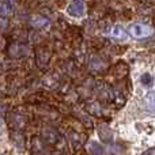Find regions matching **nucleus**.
<instances>
[{
    "instance_id": "nucleus-2",
    "label": "nucleus",
    "mask_w": 155,
    "mask_h": 155,
    "mask_svg": "<svg viewBox=\"0 0 155 155\" xmlns=\"http://www.w3.org/2000/svg\"><path fill=\"white\" fill-rule=\"evenodd\" d=\"M67 14L74 18H80L86 14V4L83 0H72L67 7Z\"/></svg>"
},
{
    "instance_id": "nucleus-3",
    "label": "nucleus",
    "mask_w": 155,
    "mask_h": 155,
    "mask_svg": "<svg viewBox=\"0 0 155 155\" xmlns=\"http://www.w3.org/2000/svg\"><path fill=\"white\" fill-rule=\"evenodd\" d=\"M144 106L148 112H155V91H150L144 95Z\"/></svg>"
},
{
    "instance_id": "nucleus-9",
    "label": "nucleus",
    "mask_w": 155,
    "mask_h": 155,
    "mask_svg": "<svg viewBox=\"0 0 155 155\" xmlns=\"http://www.w3.org/2000/svg\"><path fill=\"white\" fill-rule=\"evenodd\" d=\"M0 131H2V128H0Z\"/></svg>"
},
{
    "instance_id": "nucleus-6",
    "label": "nucleus",
    "mask_w": 155,
    "mask_h": 155,
    "mask_svg": "<svg viewBox=\"0 0 155 155\" xmlns=\"http://www.w3.org/2000/svg\"><path fill=\"white\" fill-rule=\"evenodd\" d=\"M0 12L2 14L12 12V3H11V0H3L0 3Z\"/></svg>"
},
{
    "instance_id": "nucleus-8",
    "label": "nucleus",
    "mask_w": 155,
    "mask_h": 155,
    "mask_svg": "<svg viewBox=\"0 0 155 155\" xmlns=\"http://www.w3.org/2000/svg\"><path fill=\"white\" fill-rule=\"evenodd\" d=\"M8 27V19L5 16H0V30H5Z\"/></svg>"
},
{
    "instance_id": "nucleus-5",
    "label": "nucleus",
    "mask_w": 155,
    "mask_h": 155,
    "mask_svg": "<svg viewBox=\"0 0 155 155\" xmlns=\"http://www.w3.org/2000/svg\"><path fill=\"white\" fill-rule=\"evenodd\" d=\"M140 83H142L144 87H151L154 84V78L150 72H144L140 75Z\"/></svg>"
},
{
    "instance_id": "nucleus-4",
    "label": "nucleus",
    "mask_w": 155,
    "mask_h": 155,
    "mask_svg": "<svg viewBox=\"0 0 155 155\" xmlns=\"http://www.w3.org/2000/svg\"><path fill=\"white\" fill-rule=\"evenodd\" d=\"M30 23H31V26H34V27H45L49 25V19L44 18V16H40V15H35L31 18Z\"/></svg>"
},
{
    "instance_id": "nucleus-7",
    "label": "nucleus",
    "mask_w": 155,
    "mask_h": 155,
    "mask_svg": "<svg viewBox=\"0 0 155 155\" xmlns=\"http://www.w3.org/2000/svg\"><path fill=\"white\" fill-rule=\"evenodd\" d=\"M112 35L114 38H125V31H124V29L121 26H114L112 29Z\"/></svg>"
},
{
    "instance_id": "nucleus-1",
    "label": "nucleus",
    "mask_w": 155,
    "mask_h": 155,
    "mask_svg": "<svg viewBox=\"0 0 155 155\" xmlns=\"http://www.w3.org/2000/svg\"><path fill=\"white\" fill-rule=\"evenodd\" d=\"M128 30H129V34L135 38H146L153 34V31H154L150 26L143 25V23H132Z\"/></svg>"
}]
</instances>
